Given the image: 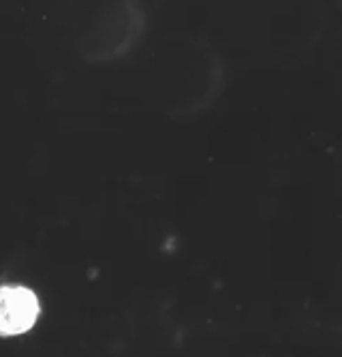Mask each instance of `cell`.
<instances>
[{
	"label": "cell",
	"instance_id": "1",
	"mask_svg": "<svg viewBox=\"0 0 342 357\" xmlns=\"http://www.w3.org/2000/svg\"><path fill=\"white\" fill-rule=\"evenodd\" d=\"M39 317V300L26 287H0V336L28 332Z\"/></svg>",
	"mask_w": 342,
	"mask_h": 357
}]
</instances>
